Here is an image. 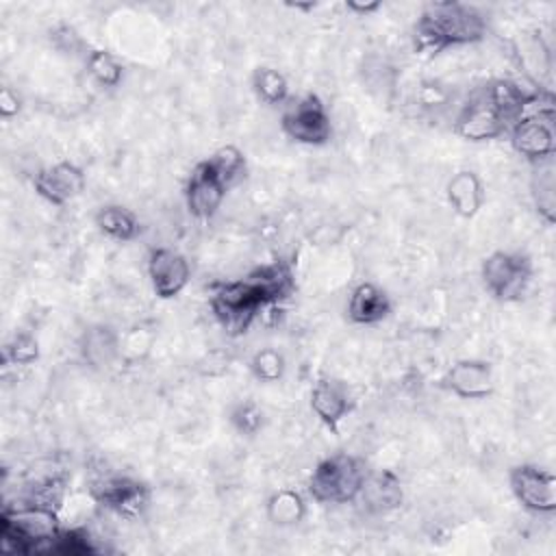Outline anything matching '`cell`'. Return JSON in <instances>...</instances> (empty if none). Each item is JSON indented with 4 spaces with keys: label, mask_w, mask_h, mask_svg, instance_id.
I'll return each mask as SVG.
<instances>
[{
    "label": "cell",
    "mask_w": 556,
    "mask_h": 556,
    "mask_svg": "<svg viewBox=\"0 0 556 556\" xmlns=\"http://www.w3.org/2000/svg\"><path fill=\"white\" fill-rule=\"evenodd\" d=\"M311 408L326 428L337 432L339 424L345 419V415L352 408L348 387L330 378L315 382V387L311 389Z\"/></svg>",
    "instance_id": "obj_15"
},
{
    "label": "cell",
    "mask_w": 556,
    "mask_h": 556,
    "mask_svg": "<svg viewBox=\"0 0 556 556\" xmlns=\"http://www.w3.org/2000/svg\"><path fill=\"white\" fill-rule=\"evenodd\" d=\"M280 126L289 139L304 146H324L332 137L330 113L317 93H304L293 100L285 109Z\"/></svg>",
    "instance_id": "obj_5"
},
{
    "label": "cell",
    "mask_w": 556,
    "mask_h": 556,
    "mask_svg": "<svg viewBox=\"0 0 556 556\" xmlns=\"http://www.w3.org/2000/svg\"><path fill=\"white\" fill-rule=\"evenodd\" d=\"M96 226L102 235H106L109 239L122 241V243L132 241L141 230L137 215L130 208L119 206V204H106V206L98 208Z\"/></svg>",
    "instance_id": "obj_20"
},
{
    "label": "cell",
    "mask_w": 556,
    "mask_h": 556,
    "mask_svg": "<svg viewBox=\"0 0 556 556\" xmlns=\"http://www.w3.org/2000/svg\"><path fill=\"white\" fill-rule=\"evenodd\" d=\"M534 165V174L530 180V191L534 206L545 224H554L556 219V178H554V159H545Z\"/></svg>",
    "instance_id": "obj_19"
},
{
    "label": "cell",
    "mask_w": 556,
    "mask_h": 556,
    "mask_svg": "<svg viewBox=\"0 0 556 556\" xmlns=\"http://www.w3.org/2000/svg\"><path fill=\"white\" fill-rule=\"evenodd\" d=\"M83 358L93 367H106L119 354L117 334L106 326H91L80 339Z\"/></svg>",
    "instance_id": "obj_21"
},
{
    "label": "cell",
    "mask_w": 556,
    "mask_h": 556,
    "mask_svg": "<svg viewBox=\"0 0 556 556\" xmlns=\"http://www.w3.org/2000/svg\"><path fill=\"white\" fill-rule=\"evenodd\" d=\"M85 185H87L85 172L70 161H59L54 165H48L39 169L33 178V187L37 195L54 206H63L70 200L78 198L85 191Z\"/></svg>",
    "instance_id": "obj_11"
},
{
    "label": "cell",
    "mask_w": 556,
    "mask_h": 556,
    "mask_svg": "<svg viewBox=\"0 0 556 556\" xmlns=\"http://www.w3.org/2000/svg\"><path fill=\"white\" fill-rule=\"evenodd\" d=\"M52 43L61 50V52H70V54H76V50H80L83 41L78 37V33L67 26V24H59L54 30H52Z\"/></svg>",
    "instance_id": "obj_29"
},
{
    "label": "cell",
    "mask_w": 556,
    "mask_h": 556,
    "mask_svg": "<svg viewBox=\"0 0 556 556\" xmlns=\"http://www.w3.org/2000/svg\"><path fill=\"white\" fill-rule=\"evenodd\" d=\"M248 280L256 287V291L263 295L267 306L282 302L295 289V278L291 274V267L280 263V261H274L269 265L258 267L256 271H252L248 276Z\"/></svg>",
    "instance_id": "obj_18"
},
{
    "label": "cell",
    "mask_w": 556,
    "mask_h": 556,
    "mask_svg": "<svg viewBox=\"0 0 556 556\" xmlns=\"http://www.w3.org/2000/svg\"><path fill=\"white\" fill-rule=\"evenodd\" d=\"M345 9L358 15H369L380 9V2H345Z\"/></svg>",
    "instance_id": "obj_32"
},
{
    "label": "cell",
    "mask_w": 556,
    "mask_h": 556,
    "mask_svg": "<svg viewBox=\"0 0 556 556\" xmlns=\"http://www.w3.org/2000/svg\"><path fill=\"white\" fill-rule=\"evenodd\" d=\"M39 358V343L33 334L20 332L4 345V361L11 365H30Z\"/></svg>",
    "instance_id": "obj_27"
},
{
    "label": "cell",
    "mask_w": 556,
    "mask_h": 556,
    "mask_svg": "<svg viewBox=\"0 0 556 556\" xmlns=\"http://www.w3.org/2000/svg\"><path fill=\"white\" fill-rule=\"evenodd\" d=\"M402 500H404L402 482L393 471H367L356 497V502L367 513H376V515H384L400 508Z\"/></svg>",
    "instance_id": "obj_14"
},
{
    "label": "cell",
    "mask_w": 556,
    "mask_h": 556,
    "mask_svg": "<svg viewBox=\"0 0 556 556\" xmlns=\"http://www.w3.org/2000/svg\"><path fill=\"white\" fill-rule=\"evenodd\" d=\"M250 369L256 380L261 382H278L285 374V358L278 350L274 348H263L254 352L250 361Z\"/></svg>",
    "instance_id": "obj_26"
},
{
    "label": "cell",
    "mask_w": 556,
    "mask_h": 556,
    "mask_svg": "<svg viewBox=\"0 0 556 556\" xmlns=\"http://www.w3.org/2000/svg\"><path fill=\"white\" fill-rule=\"evenodd\" d=\"M232 424L243 434H254L263 424V413L254 402H243L232 410Z\"/></svg>",
    "instance_id": "obj_28"
},
{
    "label": "cell",
    "mask_w": 556,
    "mask_h": 556,
    "mask_svg": "<svg viewBox=\"0 0 556 556\" xmlns=\"http://www.w3.org/2000/svg\"><path fill=\"white\" fill-rule=\"evenodd\" d=\"M306 515V502L295 489H278L267 500V519L280 528L295 526Z\"/></svg>",
    "instance_id": "obj_22"
},
{
    "label": "cell",
    "mask_w": 556,
    "mask_h": 556,
    "mask_svg": "<svg viewBox=\"0 0 556 556\" xmlns=\"http://www.w3.org/2000/svg\"><path fill=\"white\" fill-rule=\"evenodd\" d=\"M87 72L102 87H117L122 83L124 67L122 63L106 50H91L87 54Z\"/></svg>",
    "instance_id": "obj_25"
},
{
    "label": "cell",
    "mask_w": 556,
    "mask_h": 556,
    "mask_svg": "<svg viewBox=\"0 0 556 556\" xmlns=\"http://www.w3.org/2000/svg\"><path fill=\"white\" fill-rule=\"evenodd\" d=\"M513 150L530 163H539L545 159H554L556 152V132H554V115L536 113L519 117L510 124L508 132Z\"/></svg>",
    "instance_id": "obj_8"
},
{
    "label": "cell",
    "mask_w": 556,
    "mask_h": 556,
    "mask_svg": "<svg viewBox=\"0 0 556 556\" xmlns=\"http://www.w3.org/2000/svg\"><path fill=\"white\" fill-rule=\"evenodd\" d=\"M389 313H391V300L384 293V289H380L378 285L365 280L352 289L348 300V317L352 324L374 326L384 317H389Z\"/></svg>",
    "instance_id": "obj_16"
},
{
    "label": "cell",
    "mask_w": 556,
    "mask_h": 556,
    "mask_svg": "<svg viewBox=\"0 0 556 556\" xmlns=\"http://www.w3.org/2000/svg\"><path fill=\"white\" fill-rule=\"evenodd\" d=\"M484 289L500 302L519 300L532 278V263L526 254L497 250L489 254L480 269Z\"/></svg>",
    "instance_id": "obj_4"
},
{
    "label": "cell",
    "mask_w": 556,
    "mask_h": 556,
    "mask_svg": "<svg viewBox=\"0 0 556 556\" xmlns=\"http://www.w3.org/2000/svg\"><path fill=\"white\" fill-rule=\"evenodd\" d=\"M148 278L156 298L172 300L189 285L191 267L178 250L154 248L148 256Z\"/></svg>",
    "instance_id": "obj_10"
},
{
    "label": "cell",
    "mask_w": 556,
    "mask_h": 556,
    "mask_svg": "<svg viewBox=\"0 0 556 556\" xmlns=\"http://www.w3.org/2000/svg\"><path fill=\"white\" fill-rule=\"evenodd\" d=\"M226 187L217 180V176L211 172L206 161H200L185 185V202L189 213L195 219L208 222L219 208L226 198Z\"/></svg>",
    "instance_id": "obj_12"
},
{
    "label": "cell",
    "mask_w": 556,
    "mask_h": 556,
    "mask_svg": "<svg viewBox=\"0 0 556 556\" xmlns=\"http://www.w3.org/2000/svg\"><path fill=\"white\" fill-rule=\"evenodd\" d=\"M17 111H20L17 93L11 87H2V91H0V115L4 119H9V117L17 115Z\"/></svg>",
    "instance_id": "obj_30"
},
{
    "label": "cell",
    "mask_w": 556,
    "mask_h": 556,
    "mask_svg": "<svg viewBox=\"0 0 556 556\" xmlns=\"http://www.w3.org/2000/svg\"><path fill=\"white\" fill-rule=\"evenodd\" d=\"M367 469L361 458L350 454H332L319 460L308 478V493L319 504L356 502Z\"/></svg>",
    "instance_id": "obj_2"
},
{
    "label": "cell",
    "mask_w": 556,
    "mask_h": 556,
    "mask_svg": "<svg viewBox=\"0 0 556 556\" xmlns=\"http://www.w3.org/2000/svg\"><path fill=\"white\" fill-rule=\"evenodd\" d=\"M443 387L460 400H484L493 393V369L486 361L463 358L456 361L443 376Z\"/></svg>",
    "instance_id": "obj_13"
},
{
    "label": "cell",
    "mask_w": 556,
    "mask_h": 556,
    "mask_svg": "<svg viewBox=\"0 0 556 556\" xmlns=\"http://www.w3.org/2000/svg\"><path fill=\"white\" fill-rule=\"evenodd\" d=\"M515 500L534 515H552L556 510V478L536 465H517L508 476Z\"/></svg>",
    "instance_id": "obj_7"
},
{
    "label": "cell",
    "mask_w": 556,
    "mask_h": 556,
    "mask_svg": "<svg viewBox=\"0 0 556 556\" xmlns=\"http://www.w3.org/2000/svg\"><path fill=\"white\" fill-rule=\"evenodd\" d=\"M265 306L263 295L248 278L222 282L211 295V311L215 319L232 337L243 334Z\"/></svg>",
    "instance_id": "obj_3"
},
{
    "label": "cell",
    "mask_w": 556,
    "mask_h": 556,
    "mask_svg": "<svg viewBox=\"0 0 556 556\" xmlns=\"http://www.w3.org/2000/svg\"><path fill=\"white\" fill-rule=\"evenodd\" d=\"M89 495L96 504L124 519L141 517L150 500V491L143 482L117 473L96 476L89 482Z\"/></svg>",
    "instance_id": "obj_6"
},
{
    "label": "cell",
    "mask_w": 556,
    "mask_h": 556,
    "mask_svg": "<svg viewBox=\"0 0 556 556\" xmlns=\"http://www.w3.org/2000/svg\"><path fill=\"white\" fill-rule=\"evenodd\" d=\"M445 195H447L452 211L465 219L476 217L484 204V187H482L480 176L473 169L456 172L447 180Z\"/></svg>",
    "instance_id": "obj_17"
},
{
    "label": "cell",
    "mask_w": 556,
    "mask_h": 556,
    "mask_svg": "<svg viewBox=\"0 0 556 556\" xmlns=\"http://www.w3.org/2000/svg\"><path fill=\"white\" fill-rule=\"evenodd\" d=\"M252 89L265 104H282L289 98V83L282 72L274 67H256L252 74Z\"/></svg>",
    "instance_id": "obj_24"
},
{
    "label": "cell",
    "mask_w": 556,
    "mask_h": 556,
    "mask_svg": "<svg viewBox=\"0 0 556 556\" xmlns=\"http://www.w3.org/2000/svg\"><path fill=\"white\" fill-rule=\"evenodd\" d=\"M484 35L486 22L482 13L463 2H432L415 24L417 48L434 54L452 46L478 43Z\"/></svg>",
    "instance_id": "obj_1"
},
{
    "label": "cell",
    "mask_w": 556,
    "mask_h": 556,
    "mask_svg": "<svg viewBox=\"0 0 556 556\" xmlns=\"http://www.w3.org/2000/svg\"><path fill=\"white\" fill-rule=\"evenodd\" d=\"M419 102L424 106H439V104L445 102V93L437 85H424L421 91H419Z\"/></svg>",
    "instance_id": "obj_31"
},
{
    "label": "cell",
    "mask_w": 556,
    "mask_h": 556,
    "mask_svg": "<svg viewBox=\"0 0 556 556\" xmlns=\"http://www.w3.org/2000/svg\"><path fill=\"white\" fill-rule=\"evenodd\" d=\"M454 132L465 141H489L508 132V122L489 102L486 93L469 100L454 117Z\"/></svg>",
    "instance_id": "obj_9"
},
{
    "label": "cell",
    "mask_w": 556,
    "mask_h": 556,
    "mask_svg": "<svg viewBox=\"0 0 556 556\" xmlns=\"http://www.w3.org/2000/svg\"><path fill=\"white\" fill-rule=\"evenodd\" d=\"M204 161L226 189H232L235 185H239L248 169L245 156L237 146H222Z\"/></svg>",
    "instance_id": "obj_23"
}]
</instances>
